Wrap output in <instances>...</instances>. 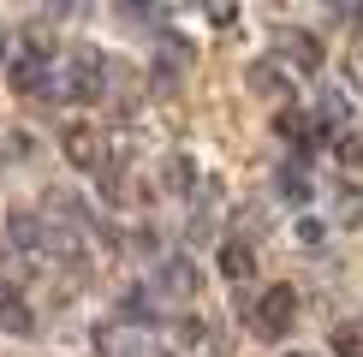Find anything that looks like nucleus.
Wrapping results in <instances>:
<instances>
[{
    "instance_id": "nucleus-1",
    "label": "nucleus",
    "mask_w": 363,
    "mask_h": 357,
    "mask_svg": "<svg viewBox=\"0 0 363 357\" xmlns=\"http://www.w3.org/2000/svg\"><path fill=\"white\" fill-rule=\"evenodd\" d=\"M292 304H298V292L292 286H268L262 298H256V310H250V327L256 334H286V327H292Z\"/></svg>"
},
{
    "instance_id": "nucleus-2",
    "label": "nucleus",
    "mask_w": 363,
    "mask_h": 357,
    "mask_svg": "<svg viewBox=\"0 0 363 357\" xmlns=\"http://www.w3.org/2000/svg\"><path fill=\"white\" fill-rule=\"evenodd\" d=\"M66 155H72V167H101V131L72 125L66 131Z\"/></svg>"
},
{
    "instance_id": "nucleus-3",
    "label": "nucleus",
    "mask_w": 363,
    "mask_h": 357,
    "mask_svg": "<svg viewBox=\"0 0 363 357\" xmlns=\"http://www.w3.org/2000/svg\"><path fill=\"white\" fill-rule=\"evenodd\" d=\"M12 89H24V96H36V89H48V66H42V54H30L12 66Z\"/></svg>"
},
{
    "instance_id": "nucleus-4",
    "label": "nucleus",
    "mask_w": 363,
    "mask_h": 357,
    "mask_svg": "<svg viewBox=\"0 0 363 357\" xmlns=\"http://www.w3.org/2000/svg\"><path fill=\"white\" fill-rule=\"evenodd\" d=\"M89 66H96V60H78V72L66 78V96H72V101H96V96H101V78H96Z\"/></svg>"
},
{
    "instance_id": "nucleus-5",
    "label": "nucleus",
    "mask_w": 363,
    "mask_h": 357,
    "mask_svg": "<svg viewBox=\"0 0 363 357\" xmlns=\"http://www.w3.org/2000/svg\"><path fill=\"white\" fill-rule=\"evenodd\" d=\"M250 268H256L250 262V244H238V238H233V244H220V274L226 280H245Z\"/></svg>"
},
{
    "instance_id": "nucleus-6",
    "label": "nucleus",
    "mask_w": 363,
    "mask_h": 357,
    "mask_svg": "<svg viewBox=\"0 0 363 357\" xmlns=\"http://www.w3.org/2000/svg\"><path fill=\"white\" fill-rule=\"evenodd\" d=\"M0 327H12V334H30V316L18 298H0Z\"/></svg>"
},
{
    "instance_id": "nucleus-7",
    "label": "nucleus",
    "mask_w": 363,
    "mask_h": 357,
    "mask_svg": "<svg viewBox=\"0 0 363 357\" xmlns=\"http://www.w3.org/2000/svg\"><path fill=\"white\" fill-rule=\"evenodd\" d=\"M161 286H167V292H196V274L179 262V268H167V274H161Z\"/></svg>"
},
{
    "instance_id": "nucleus-8",
    "label": "nucleus",
    "mask_w": 363,
    "mask_h": 357,
    "mask_svg": "<svg viewBox=\"0 0 363 357\" xmlns=\"http://www.w3.org/2000/svg\"><path fill=\"white\" fill-rule=\"evenodd\" d=\"M334 351H345V357H363V327H340V334H334Z\"/></svg>"
},
{
    "instance_id": "nucleus-9",
    "label": "nucleus",
    "mask_w": 363,
    "mask_h": 357,
    "mask_svg": "<svg viewBox=\"0 0 363 357\" xmlns=\"http://www.w3.org/2000/svg\"><path fill=\"white\" fill-rule=\"evenodd\" d=\"M36 238H42L36 220H30V215H12V244H36Z\"/></svg>"
},
{
    "instance_id": "nucleus-10",
    "label": "nucleus",
    "mask_w": 363,
    "mask_h": 357,
    "mask_svg": "<svg viewBox=\"0 0 363 357\" xmlns=\"http://www.w3.org/2000/svg\"><path fill=\"white\" fill-rule=\"evenodd\" d=\"M340 155L352 161V167H363V137H345V143H340Z\"/></svg>"
}]
</instances>
